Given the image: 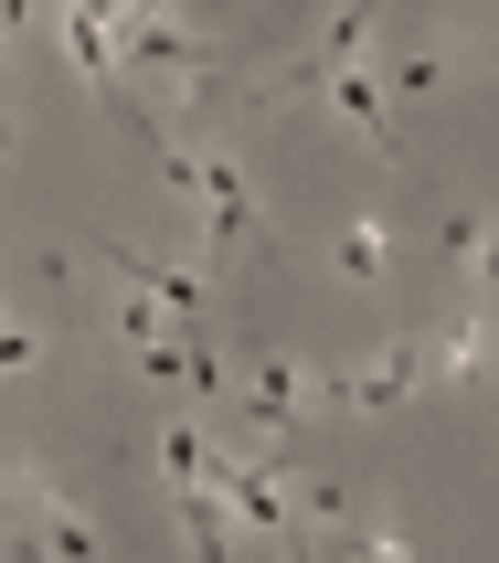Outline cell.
Listing matches in <instances>:
<instances>
[{"mask_svg": "<svg viewBox=\"0 0 499 563\" xmlns=\"http://www.w3.org/2000/svg\"><path fill=\"white\" fill-rule=\"evenodd\" d=\"M414 383H425V341H393L373 362V373H341L330 383V405H362V415H382V405H404Z\"/></svg>", "mask_w": 499, "mask_h": 563, "instance_id": "cell-6", "label": "cell"}, {"mask_svg": "<svg viewBox=\"0 0 499 563\" xmlns=\"http://www.w3.org/2000/svg\"><path fill=\"white\" fill-rule=\"evenodd\" d=\"M202 457H213L202 415H170V437H159V478H170V489H202Z\"/></svg>", "mask_w": 499, "mask_h": 563, "instance_id": "cell-7", "label": "cell"}, {"mask_svg": "<svg viewBox=\"0 0 499 563\" xmlns=\"http://www.w3.org/2000/svg\"><path fill=\"white\" fill-rule=\"evenodd\" d=\"M32 351H43V341H32V330H0V373H22Z\"/></svg>", "mask_w": 499, "mask_h": 563, "instance_id": "cell-11", "label": "cell"}, {"mask_svg": "<svg viewBox=\"0 0 499 563\" xmlns=\"http://www.w3.org/2000/svg\"><path fill=\"white\" fill-rule=\"evenodd\" d=\"M309 405H330V373H309V362H287V351H266V362L245 373V426H255L266 446H277V437H287V426H298Z\"/></svg>", "mask_w": 499, "mask_h": 563, "instance_id": "cell-3", "label": "cell"}, {"mask_svg": "<svg viewBox=\"0 0 499 563\" xmlns=\"http://www.w3.org/2000/svg\"><path fill=\"white\" fill-rule=\"evenodd\" d=\"M181 191L213 213V255H245L255 234H266V213H255L245 170H234V150H181Z\"/></svg>", "mask_w": 499, "mask_h": 563, "instance_id": "cell-2", "label": "cell"}, {"mask_svg": "<svg viewBox=\"0 0 499 563\" xmlns=\"http://www.w3.org/2000/svg\"><path fill=\"white\" fill-rule=\"evenodd\" d=\"M11 510H22L11 532H22L32 553H54V563H96V553H107V532H96V521H86L75 500H64V489H54L43 468H22V478H11Z\"/></svg>", "mask_w": 499, "mask_h": 563, "instance_id": "cell-1", "label": "cell"}, {"mask_svg": "<svg viewBox=\"0 0 499 563\" xmlns=\"http://www.w3.org/2000/svg\"><path fill=\"white\" fill-rule=\"evenodd\" d=\"M373 22H382V0H341V11L319 22V43H309V54H298V64H287V86L309 96L319 75H330V64H351V54H362V43H373Z\"/></svg>", "mask_w": 499, "mask_h": 563, "instance_id": "cell-5", "label": "cell"}, {"mask_svg": "<svg viewBox=\"0 0 499 563\" xmlns=\"http://www.w3.org/2000/svg\"><path fill=\"white\" fill-rule=\"evenodd\" d=\"M478 362H489V330H478V319H457V330H446V341L425 351V373H436V383H468Z\"/></svg>", "mask_w": 499, "mask_h": 563, "instance_id": "cell-8", "label": "cell"}, {"mask_svg": "<svg viewBox=\"0 0 499 563\" xmlns=\"http://www.w3.org/2000/svg\"><path fill=\"white\" fill-rule=\"evenodd\" d=\"M446 255H457V266H478V255H489V213H457V223H446Z\"/></svg>", "mask_w": 499, "mask_h": 563, "instance_id": "cell-10", "label": "cell"}, {"mask_svg": "<svg viewBox=\"0 0 499 563\" xmlns=\"http://www.w3.org/2000/svg\"><path fill=\"white\" fill-rule=\"evenodd\" d=\"M382 255H393V223H382V213H362V223L341 234V266H351V277H382Z\"/></svg>", "mask_w": 499, "mask_h": 563, "instance_id": "cell-9", "label": "cell"}, {"mask_svg": "<svg viewBox=\"0 0 499 563\" xmlns=\"http://www.w3.org/2000/svg\"><path fill=\"white\" fill-rule=\"evenodd\" d=\"M309 96H330V107H341V118L362 128V139H373L382 159H404V150H393V86H382V75H373V43H362V54H351V64H330V75H319Z\"/></svg>", "mask_w": 499, "mask_h": 563, "instance_id": "cell-4", "label": "cell"}]
</instances>
